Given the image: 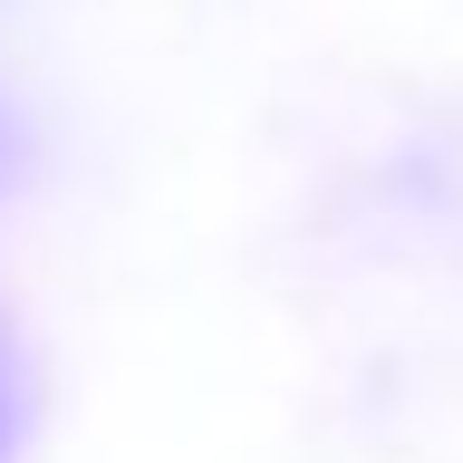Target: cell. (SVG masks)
Returning a JSON list of instances; mask_svg holds the SVG:
<instances>
[]
</instances>
